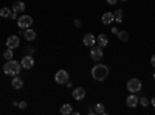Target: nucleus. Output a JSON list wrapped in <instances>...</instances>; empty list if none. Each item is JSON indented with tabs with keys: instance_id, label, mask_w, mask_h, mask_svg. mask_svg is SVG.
<instances>
[{
	"instance_id": "nucleus-1",
	"label": "nucleus",
	"mask_w": 155,
	"mask_h": 115,
	"mask_svg": "<svg viewBox=\"0 0 155 115\" xmlns=\"http://www.w3.org/2000/svg\"><path fill=\"white\" fill-rule=\"evenodd\" d=\"M109 76V67L104 64H96L92 67V78L96 81H104Z\"/></svg>"
},
{
	"instance_id": "nucleus-2",
	"label": "nucleus",
	"mask_w": 155,
	"mask_h": 115,
	"mask_svg": "<svg viewBox=\"0 0 155 115\" xmlns=\"http://www.w3.org/2000/svg\"><path fill=\"white\" fill-rule=\"evenodd\" d=\"M22 70V66H20V62L14 61V59H9L5 62V66H3V72L5 75H9V76H17Z\"/></svg>"
},
{
	"instance_id": "nucleus-3",
	"label": "nucleus",
	"mask_w": 155,
	"mask_h": 115,
	"mask_svg": "<svg viewBox=\"0 0 155 115\" xmlns=\"http://www.w3.org/2000/svg\"><path fill=\"white\" fill-rule=\"evenodd\" d=\"M17 25H19V28L20 30H27V28H31V25H33V17L31 16H20L17 17Z\"/></svg>"
},
{
	"instance_id": "nucleus-4",
	"label": "nucleus",
	"mask_w": 155,
	"mask_h": 115,
	"mask_svg": "<svg viewBox=\"0 0 155 115\" xmlns=\"http://www.w3.org/2000/svg\"><path fill=\"white\" fill-rule=\"evenodd\" d=\"M141 87H143V84H141V81L138 78H132L127 81V90L132 92V93H137L141 90Z\"/></svg>"
},
{
	"instance_id": "nucleus-5",
	"label": "nucleus",
	"mask_w": 155,
	"mask_h": 115,
	"mask_svg": "<svg viewBox=\"0 0 155 115\" xmlns=\"http://www.w3.org/2000/svg\"><path fill=\"white\" fill-rule=\"evenodd\" d=\"M102 56H104V52H102V47H92L90 48V59L95 61V62H99L102 59Z\"/></svg>"
},
{
	"instance_id": "nucleus-6",
	"label": "nucleus",
	"mask_w": 155,
	"mask_h": 115,
	"mask_svg": "<svg viewBox=\"0 0 155 115\" xmlns=\"http://www.w3.org/2000/svg\"><path fill=\"white\" fill-rule=\"evenodd\" d=\"M68 78H70V76H68V72L67 70H58L56 75H54V81L58 84H67Z\"/></svg>"
},
{
	"instance_id": "nucleus-7",
	"label": "nucleus",
	"mask_w": 155,
	"mask_h": 115,
	"mask_svg": "<svg viewBox=\"0 0 155 115\" xmlns=\"http://www.w3.org/2000/svg\"><path fill=\"white\" fill-rule=\"evenodd\" d=\"M20 66H22V69H27V70L33 69V67H34V59H33V56H31V55H25V56L22 58V61H20Z\"/></svg>"
},
{
	"instance_id": "nucleus-8",
	"label": "nucleus",
	"mask_w": 155,
	"mask_h": 115,
	"mask_svg": "<svg viewBox=\"0 0 155 115\" xmlns=\"http://www.w3.org/2000/svg\"><path fill=\"white\" fill-rule=\"evenodd\" d=\"M95 44H96V37L92 33H85L84 34V45L92 48V47H95Z\"/></svg>"
},
{
	"instance_id": "nucleus-9",
	"label": "nucleus",
	"mask_w": 155,
	"mask_h": 115,
	"mask_svg": "<svg viewBox=\"0 0 155 115\" xmlns=\"http://www.w3.org/2000/svg\"><path fill=\"white\" fill-rule=\"evenodd\" d=\"M138 103H140V98L137 96V93H130V95L126 98V104H127L129 107H137Z\"/></svg>"
},
{
	"instance_id": "nucleus-10",
	"label": "nucleus",
	"mask_w": 155,
	"mask_h": 115,
	"mask_svg": "<svg viewBox=\"0 0 155 115\" xmlns=\"http://www.w3.org/2000/svg\"><path fill=\"white\" fill-rule=\"evenodd\" d=\"M71 96H73V100H76V101H81V100L85 98V90H84L82 87H76L74 90H73V93H71Z\"/></svg>"
},
{
	"instance_id": "nucleus-11",
	"label": "nucleus",
	"mask_w": 155,
	"mask_h": 115,
	"mask_svg": "<svg viewBox=\"0 0 155 115\" xmlns=\"http://www.w3.org/2000/svg\"><path fill=\"white\" fill-rule=\"evenodd\" d=\"M19 44H20V41H19V37L17 36H9L8 39H6V47L8 48H17L19 47Z\"/></svg>"
},
{
	"instance_id": "nucleus-12",
	"label": "nucleus",
	"mask_w": 155,
	"mask_h": 115,
	"mask_svg": "<svg viewBox=\"0 0 155 115\" xmlns=\"http://www.w3.org/2000/svg\"><path fill=\"white\" fill-rule=\"evenodd\" d=\"M101 20H102V23H104V25H110V23L115 20L113 12H110V11L104 12V14H102V17H101Z\"/></svg>"
},
{
	"instance_id": "nucleus-13",
	"label": "nucleus",
	"mask_w": 155,
	"mask_h": 115,
	"mask_svg": "<svg viewBox=\"0 0 155 115\" xmlns=\"http://www.w3.org/2000/svg\"><path fill=\"white\" fill-rule=\"evenodd\" d=\"M23 37H25V39H27L28 42H31V41H34L36 37H37V34H36V31H34V30L27 28V30H23Z\"/></svg>"
},
{
	"instance_id": "nucleus-14",
	"label": "nucleus",
	"mask_w": 155,
	"mask_h": 115,
	"mask_svg": "<svg viewBox=\"0 0 155 115\" xmlns=\"http://www.w3.org/2000/svg\"><path fill=\"white\" fill-rule=\"evenodd\" d=\"M25 8H27V5H25L23 2H20V0H17V2L12 3V11L14 12H23Z\"/></svg>"
},
{
	"instance_id": "nucleus-15",
	"label": "nucleus",
	"mask_w": 155,
	"mask_h": 115,
	"mask_svg": "<svg viewBox=\"0 0 155 115\" xmlns=\"http://www.w3.org/2000/svg\"><path fill=\"white\" fill-rule=\"evenodd\" d=\"M96 44H98L99 47H106V45L109 44V39H107V36L101 33V34H99V36L96 37Z\"/></svg>"
},
{
	"instance_id": "nucleus-16",
	"label": "nucleus",
	"mask_w": 155,
	"mask_h": 115,
	"mask_svg": "<svg viewBox=\"0 0 155 115\" xmlns=\"http://www.w3.org/2000/svg\"><path fill=\"white\" fill-rule=\"evenodd\" d=\"M11 86L19 90V89H22V87H23V79H22V78H19V75H17V76H14V79L11 81Z\"/></svg>"
},
{
	"instance_id": "nucleus-17",
	"label": "nucleus",
	"mask_w": 155,
	"mask_h": 115,
	"mask_svg": "<svg viewBox=\"0 0 155 115\" xmlns=\"http://www.w3.org/2000/svg\"><path fill=\"white\" fill-rule=\"evenodd\" d=\"M71 112H73L71 104L65 103V104H62V106H61V113H62V115H68V113H71Z\"/></svg>"
},
{
	"instance_id": "nucleus-18",
	"label": "nucleus",
	"mask_w": 155,
	"mask_h": 115,
	"mask_svg": "<svg viewBox=\"0 0 155 115\" xmlns=\"http://www.w3.org/2000/svg\"><path fill=\"white\" fill-rule=\"evenodd\" d=\"M116 36H118V39H120L121 42H127V41H129V33L124 31V30H120Z\"/></svg>"
},
{
	"instance_id": "nucleus-19",
	"label": "nucleus",
	"mask_w": 155,
	"mask_h": 115,
	"mask_svg": "<svg viewBox=\"0 0 155 115\" xmlns=\"http://www.w3.org/2000/svg\"><path fill=\"white\" fill-rule=\"evenodd\" d=\"M113 16H115V20H116V22L121 23V22H123V9H116V11L113 12Z\"/></svg>"
},
{
	"instance_id": "nucleus-20",
	"label": "nucleus",
	"mask_w": 155,
	"mask_h": 115,
	"mask_svg": "<svg viewBox=\"0 0 155 115\" xmlns=\"http://www.w3.org/2000/svg\"><path fill=\"white\" fill-rule=\"evenodd\" d=\"M11 12H12V9H9V8H2V9H0V17H9Z\"/></svg>"
},
{
	"instance_id": "nucleus-21",
	"label": "nucleus",
	"mask_w": 155,
	"mask_h": 115,
	"mask_svg": "<svg viewBox=\"0 0 155 115\" xmlns=\"http://www.w3.org/2000/svg\"><path fill=\"white\" fill-rule=\"evenodd\" d=\"M95 112H96V113H106L104 104H102V103H96V104H95Z\"/></svg>"
},
{
	"instance_id": "nucleus-22",
	"label": "nucleus",
	"mask_w": 155,
	"mask_h": 115,
	"mask_svg": "<svg viewBox=\"0 0 155 115\" xmlns=\"http://www.w3.org/2000/svg\"><path fill=\"white\" fill-rule=\"evenodd\" d=\"M138 104H140V106H143V107H147V106L150 104V100H149V98H146V96H141Z\"/></svg>"
},
{
	"instance_id": "nucleus-23",
	"label": "nucleus",
	"mask_w": 155,
	"mask_h": 115,
	"mask_svg": "<svg viewBox=\"0 0 155 115\" xmlns=\"http://www.w3.org/2000/svg\"><path fill=\"white\" fill-rule=\"evenodd\" d=\"M12 56H14V53H12V48H6V52L3 53V58H5L6 61H9V59H12Z\"/></svg>"
},
{
	"instance_id": "nucleus-24",
	"label": "nucleus",
	"mask_w": 155,
	"mask_h": 115,
	"mask_svg": "<svg viewBox=\"0 0 155 115\" xmlns=\"http://www.w3.org/2000/svg\"><path fill=\"white\" fill-rule=\"evenodd\" d=\"M27 106H28L27 101H20V103H17V107L19 109H27Z\"/></svg>"
},
{
	"instance_id": "nucleus-25",
	"label": "nucleus",
	"mask_w": 155,
	"mask_h": 115,
	"mask_svg": "<svg viewBox=\"0 0 155 115\" xmlns=\"http://www.w3.org/2000/svg\"><path fill=\"white\" fill-rule=\"evenodd\" d=\"M25 53H27V55H33L34 53V48L33 47H27V48H25Z\"/></svg>"
},
{
	"instance_id": "nucleus-26",
	"label": "nucleus",
	"mask_w": 155,
	"mask_h": 115,
	"mask_svg": "<svg viewBox=\"0 0 155 115\" xmlns=\"http://www.w3.org/2000/svg\"><path fill=\"white\" fill-rule=\"evenodd\" d=\"M106 2H107L109 5H112V6H115V5H116V2H118V0H106Z\"/></svg>"
},
{
	"instance_id": "nucleus-27",
	"label": "nucleus",
	"mask_w": 155,
	"mask_h": 115,
	"mask_svg": "<svg viewBox=\"0 0 155 115\" xmlns=\"http://www.w3.org/2000/svg\"><path fill=\"white\" fill-rule=\"evenodd\" d=\"M9 19H14V20H16V19H17V12L12 11V12H11V16H9Z\"/></svg>"
},
{
	"instance_id": "nucleus-28",
	"label": "nucleus",
	"mask_w": 155,
	"mask_h": 115,
	"mask_svg": "<svg viewBox=\"0 0 155 115\" xmlns=\"http://www.w3.org/2000/svg\"><path fill=\"white\" fill-rule=\"evenodd\" d=\"M88 113L90 115H95L96 112H95V107H88Z\"/></svg>"
},
{
	"instance_id": "nucleus-29",
	"label": "nucleus",
	"mask_w": 155,
	"mask_h": 115,
	"mask_svg": "<svg viewBox=\"0 0 155 115\" xmlns=\"http://www.w3.org/2000/svg\"><path fill=\"white\" fill-rule=\"evenodd\" d=\"M74 27L76 28H81V20H74Z\"/></svg>"
},
{
	"instance_id": "nucleus-30",
	"label": "nucleus",
	"mask_w": 155,
	"mask_h": 115,
	"mask_svg": "<svg viewBox=\"0 0 155 115\" xmlns=\"http://www.w3.org/2000/svg\"><path fill=\"white\" fill-rule=\"evenodd\" d=\"M150 64H152V67H155V55L150 58Z\"/></svg>"
},
{
	"instance_id": "nucleus-31",
	"label": "nucleus",
	"mask_w": 155,
	"mask_h": 115,
	"mask_svg": "<svg viewBox=\"0 0 155 115\" xmlns=\"http://www.w3.org/2000/svg\"><path fill=\"white\" fill-rule=\"evenodd\" d=\"M110 31H112V33H113V34H118V31H120V30H118V28H112V30H110Z\"/></svg>"
},
{
	"instance_id": "nucleus-32",
	"label": "nucleus",
	"mask_w": 155,
	"mask_h": 115,
	"mask_svg": "<svg viewBox=\"0 0 155 115\" xmlns=\"http://www.w3.org/2000/svg\"><path fill=\"white\" fill-rule=\"evenodd\" d=\"M150 104H152V106H153V107H155V96H153V98H152V100H150Z\"/></svg>"
},
{
	"instance_id": "nucleus-33",
	"label": "nucleus",
	"mask_w": 155,
	"mask_h": 115,
	"mask_svg": "<svg viewBox=\"0 0 155 115\" xmlns=\"http://www.w3.org/2000/svg\"><path fill=\"white\" fill-rule=\"evenodd\" d=\"M153 79H155V73H153Z\"/></svg>"
},
{
	"instance_id": "nucleus-34",
	"label": "nucleus",
	"mask_w": 155,
	"mask_h": 115,
	"mask_svg": "<svg viewBox=\"0 0 155 115\" xmlns=\"http://www.w3.org/2000/svg\"><path fill=\"white\" fill-rule=\"evenodd\" d=\"M123 2H127V0H123Z\"/></svg>"
}]
</instances>
